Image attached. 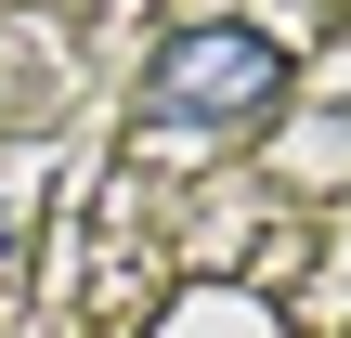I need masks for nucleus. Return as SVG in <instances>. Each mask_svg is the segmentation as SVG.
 Listing matches in <instances>:
<instances>
[{"label":"nucleus","mask_w":351,"mask_h":338,"mask_svg":"<svg viewBox=\"0 0 351 338\" xmlns=\"http://www.w3.org/2000/svg\"><path fill=\"white\" fill-rule=\"evenodd\" d=\"M143 104H156L169 130H247L261 104H287V52H274L261 26H182V39L156 52Z\"/></svg>","instance_id":"nucleus-1"},{"label":"nucleus","mask_w":351,"mask_h":338,"mask_svg":"<svg viewBox=\"0 0 351 338\" xmlns=\"http://www.w3.org/2000/svg\"><path fill=\"white\" fill-rule=\"evenodd\" d=\"M13 234H26V182H0V261H13Z\"/></svg>","instance_id":"nucleus-2"}]
</instances>
